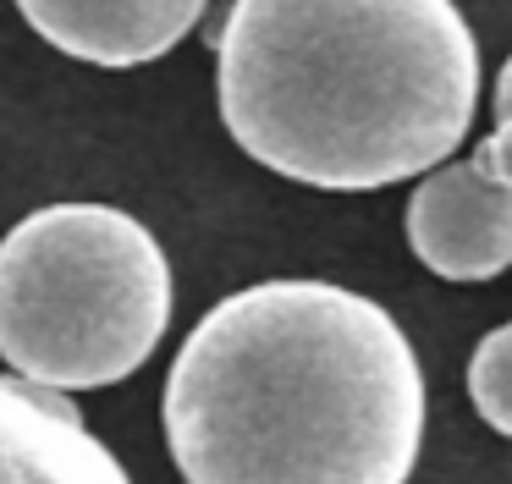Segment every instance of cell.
Segmentation results:
<instances>
[{"mask_svg":"<svg viewBox=\"0 0 512 484\" xmlns=\"http://www.w3.org/2000/svg\"><path fill=\"white\" fill-rule=\"evenodd\" d=\"M160 418L188 484H408L424 369L375 297L265 281L188 330Z\"/></svg>","mask_w":512,"mask_h":484,"instance_id":"obj_1","label":"cell"},{"mask_svg":"<svg viewBox=\"0 0 512 484\" xmlns=\"http://www.w3.org/2000/svg\"><path fill=\"white\" fill-rule=\"evenodd\" d=\"M215 99L265 171L369 193L435 171L468 138L479 50L452 0H232Z\"/></svg>","mask_w":512,"mask_h":484,"instance_id":"obj_2","label":"cell"},{"mask_svg":"<svg viewBox=\"0 0 512 484\" xmlns=\"http://www.w3.org/2000/svg\"><path fill=\"white\" fill-rule=\"evenodd\" d=\"M171 264L144 220L50 204L0 237V358L45 391H100L155 358Z\"/></svg>","mask_w":512,"mask_h":484,"instance_id":"obj_3","label":"cell"},{"mask_svg":"<svg viewBox=\"0 0 512 484\" xmlns=\"http://www.w3.org/2000/svg\"><path fill=\"white\" fill-rule=\"evenodd\" d=\"M408 242L441 281H490L512 264V193L474 165H435L408 198Z\"/></svg>","mask_w":512,"mask_h":484,"instance_id":"obj_4","label":"cell"},{"mask_svg":"<svg viewBox=\"0 0 512 484\" xmlns=\"http://www.w3.org/2000/svg\"><path fill=\"white\" fill-rule=\"evenodd\" d=\"M210 0H17L23 22L89 66H144L199 28Z\"/></svg>","mask_w":512,"mask_h":484,"instance_id":"obj_5","label":"cell"},{"mask_svg":"<svg viewBox=\"0 0 512 484\" xmlns=\"http://www.w3.org/2000/svg\"><path fill=\"white\" fill-rule=\"evenodd\" d=\"M0 484H133L61 391L0 380Z\"/></svg>","mask_w":512,"mask_h":484,"instance_id":"obj_6","label":"cell"},{"mask_svg":"<svg viewBox=\"0 0 512 484\" xmlns=\"http://www.w3.org/2000/svg\"><path fill=\"white\" fill-rule=\"evenodd\" d=\"M468 396L496 435H512V325H496L468 358Z\"/></svg>","mask_w":512,"mask_h":484,"instance_id":"obj_7","label":"cell"},{"mask_svg":"<svg viewBox=\"0 0 512 484\" xmlns=\"http://www.w3.org/2000/svg\"><path fill=\"white\" fill-rule=\"evenodd\" d=\"M468 165H474L485 182H496V187H507V193H512V121H496V132L479 143Z\"/></svg>","mask_w":512,"mask_h":484,"instance_id":"obj_8","label":"cell"}]
</instances>
